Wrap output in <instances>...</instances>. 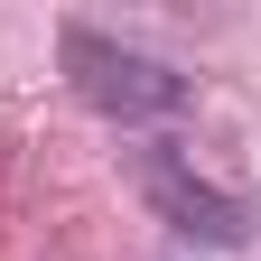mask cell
Masks as SVG:
<instances>
[{
	"mask_svg": "<svg viewBox=\"0 0 261 261\" xmlns=\"http://www.w3.org/2000/svg\"><path fill=\"white\" fill-rule=\"evenodd\" d=\"M65 75H75V93L93 112H112V121H168V112H187V75L177 65L121 47L103 28H65Z\"/></svg>",
	"mask_w": 261,
	"mask_h": 261,
	"instance_id": "cell-1",
	"label": "cell"
},
{
	"mask_svg": "<svg viewBox=\"0 0 261 261\" xmlns=\"http://www.w3.org/2000/svg\"><path fill=\"white\" fill-rule=\"evenodd\" d=\"M140 196L159 205V224H168V233H196V243H215V252H243V243H252V215H243V196L205 187V177H196L187 159H168V149H149Z\"/></svg>",
	"mask_w": 261,
	"mask_h": 261,
	"instance_id": "cell-2",
	"label": "cell"
}]
</instances>
